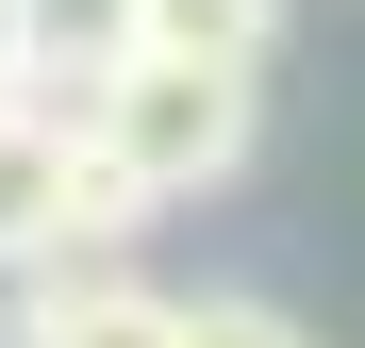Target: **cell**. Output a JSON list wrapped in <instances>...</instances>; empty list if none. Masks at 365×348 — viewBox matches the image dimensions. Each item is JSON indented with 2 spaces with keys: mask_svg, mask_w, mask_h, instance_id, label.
<instances>
[{
  "mask_svg": "<svg viewBox=\"0 0 365 348\" xmlns=\"http://www.w3.org/2000/svg\"><path fill=\"white\" fill-rule=\"evenodd\" d=\"M250 133H266V83L182 67V50H133V67L83 100V149H100L150 216H166V199H200V183H232V166H250Z\"/></svg>",
  "mask_w": 365,
  "mask_h": 348,
  "instance_id": "1",
  "label": "cell"
},
{
  "mask_svg": "<svg viewBox=\"0 0 365 348\" xmlns=\"http://www.w3.org/2000/svg\"><path fill=\"white\" fill-rule=\"evenodd\" d=\"M0 265L67 282V133L50 116H0Z\"/></svg>",
  "mask_w": 365,
  "mask_h": 348,
  "instance_id": "2",
  "label": "cell"
},
{
  "mask_svg": "<svg viewBox=\"0 0 365 348\" xmlns=\"http://www.w3.org/2000/svg\"><path fill=\"white\" fill-rule=\"evenodd\" d=\"M182 299H150L133 265H83V282H34L17 299V348H166Z\"/></svg>",
  "mask_w": 365,
  "mask_h": 348,
  "instance_id": "3",
  "label": "cell"
},
{
  "mask_svg": "<svg viewBox=\"0 0 365 348\" xmlns=\"http://www.w3.org/2000/svg\"><path fill=\"white\" fill-rule=\"evenodd\" d=\"M133 33L182 50V67H232V83H266V50H282V0H133Z\"/></svg>",
  "mask_w": 365,
  "mask_h": 348,
  "instance_id": "4",
  "label": "cell"
},
{
  "mask_svg": "<svg viewBox=\"0 0 365 348\" xmlns=\"http://www.w3.org/2000/svg\"><path fill=\"white\" fill-rule=\"evenodd\" d=\"M166 348H299V315H282V299H182Z\"/></svg>",
  "mask_w": 365,
  "mask_h": 348,
  "instance_id": "5",
  "label": "cell"
},
{
  "mask_svg": "<svg viewBox=\"0 0 365 348\" xmlns=\"http://www.w3.org/2000/svg\"><path fill=\"white\" fill-rule=\"evenodd\" d=\"M0 116H34V33H17V0H0Z\"/></svg>",
  "mask_w": 365,
  "mask_h": 348,
  "instance_id": "6",
  "label": "cell"
},
{
  "mask_svg": "<svg viewBox=\"0 0 365 348\" xmlns=\"http://www.w3.org/2000/svg\"><path fill=\"white\" fill-rule=\"evenodd\" d=\"M17 299H34V282H17V265H0V348H17Z\"/></svg>",
  "mask_w": 365,
  "mask_h": 348,
  "instance_id": "7",
  "label": "cell"
}]
</instances>
